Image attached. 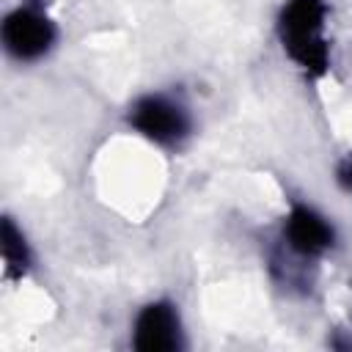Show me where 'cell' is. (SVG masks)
<instances>
[{
    "instance_id": "obj_5",
    "label": "cell",
    "mask_w": 352,
    "mask_h": 352,
    "mask_svg": "<svg viewBox=\"0 0 352 352\" xmlns=\"http://www.w3.org/2000/svg\"><path fill=\"white\" fill-rule=\"evenodd\" d=\"M283 234H286L289 248L294 253H300V256H319L333 245L330 223L319 212H314L308 206H294L289 212Z\"/></svg>"
},
{
    "instance_id": "obj_6",
    "label": "cell",
    "mask_w": 352,
    "mask_h": 352,
    "mask_svg": "<svg viewBox=\"0 0 352 352\" xmlns=\"http://www.w3.org/2000/svg\"><path fill=\"white\" fill-rule=\"evenodd\" d=\"M3 261H6V275L16 278L28 270V245L25 236L16 231V226L11 220H3Z\"/></svg>"
},
{
    "instance_id": "obj_7",
    "label": "cell",
    "mask_w": 352,
    "mask_h": 352,
    "mask_svg": "<svg viewBox=\"0 0 352 352\" xmlns=\"http://www.w3.org/2000/svg\"><path fill=\"white\" fill-rule=\"evenodd\" d=\"M336 179H338V184H341L346 192H352V154L338 165V176H336Z\"/></svg>"
},
{
    "instance_id": "obj_3",
    "label": "cell",
    "mask_w": 352,
    "mask_h": 352,
    "mask_svg": "<svg viewBox=\"0 0 352 352\" xmlns=\"http://www.w3.org/2000/svg\"><path fill=\"white\" fill-rule=\"evenodd\" d=\"M3 41L14 58L36 60L52 47L55 28L44 14H38L33 8H19V11L8 14L6 25H3Z\"/></svg>"
},
{
    "instance_id": "obj_4",
    "label": "cell",
    "mask_w": 352,
    "mask_h": 352,
    "mask_svg": "<svg viewBox=\"0 0 352 352\" xmlns=\"http://www.w3.org/2000/svg\"><path fill=\"white\" fill-rule=\"evenodd\" d=\"M182 344L179 316L168 302H151L138 314L135 346L140 352H170Z\"/></svg>"
},
{
    "instance_id": "obj_2",
    "label": "cell",
    "mask_w": 352,
    "mask_h": 352,
    "mask_svg": "<svg viewBox=\"0 0 352 352\" xmlns=\"http://www.w3.org/2000/svg\"><path fill=\"white\" fill-rule=\"evenodd\" d=\"M129 121L140 135H146L148 140L162 143V146L179 143L190 129L187 110L179 102H173L162 94H151V96L138 99L132 104Z\"/></svg>"
},
{
    "instance_id": "obj_1",
    "label": "cell",
    "mask_w": 352,
    "mask_h": 352,
    "mask_svg": "<svg viewBox=\"0 0 352 352\" xmlns=\"http://www.w3.org/2000/svg\"><path fill=\"white\" fill-rule=\"evenodd\" d=\"M278 33L286 55L308 74L327 72V41H324V3L322 0H289L278 19Z\"/></svg>"
}]
</instances>
